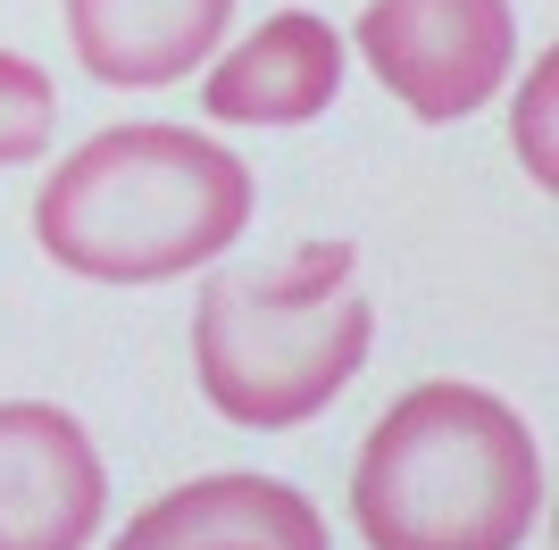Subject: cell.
<instances>
[{
	"label": "cell",
	"mask_w": 559,
	"mask_h": 550,
	"mask_svg": "<svg viewBox=\"0 0 559 550\" xmlns=\"http://www.w3.org/2000/svg\"><path fill=\"white\" fill-rule=\"evenodd\" d=\"M376 309L359 292L350 242H309L284 267H226L192 309V375L210 409L251 434H284L343 400V384L368 367Z\"/></svg>",
	"instance_id": "cell-3"
},
{
	"label": "cell",
	"mask_w": 559,
	"mask_h": 550,
	"mask_svg": "<svg viewBox=\"0 0 559 550\" xmlns=\"http://www.w3.org/2000/svg\"><path fill=\"white\" fill-rule=\"evenodd\" d=\"M109 550H326V517L276 476H192L159 492Z\"/></svg>",
	"instance_id": "cell-6"
},
{
	"label": "cell",
	"mask_w": 559,
	"mask_h": 550,
	"mask_svg": "<svg viewBox=\"0 0 559 550\" xmlns=\"http://www.w3.org/2000/svg\"><path fill=\"white\" fill-rule=\"evenodd\" d=\"M350 517L368 550H526L543 526L535 426L460 375L401 392L359 442Z\"/></svg>",
	"instance_id": "cell-2"
},
{
	"label": "cell",
	"mask_w": 559,
	"mask_h": 550,
	"mask_svg": "<svg viewBox=\"0 0 559 550\" xmlns=\"http://www.w3.org/2000/svg\"><path fill=\"white\" fill-rule=\"evenodd\" d=\"M350 43L418 125H460L501 92L518 17L510 0H368Z\"/></svg>",
	"instance_id": "cell-4"
},
{
	"label": "cell",
	"mask_w": 559,
	"mask_h": 550,
	"mask_svg": "<svg viewBox=\"0 0 559 550\" xmlns=\"http://www.w3.org/2000/svg\"><path fill=\"white\" fill-rule=\"evenodd\" d=\"M234 25V0H68V43L84 75L117 92L185 84Z\"/></svg>",
	"instance_id": "cell-8"
},
{
	"label": "cell",
	"mask_w": 559,
	"mask_h": 550,
	"mask_svg": "<svg viewBox=\"0 0 559 550\" xmlns=\"http://www.w3.org/2000/svg\"><path fill=\"white\" fill-rule=\"evenodd\" d=\"M50 125H59V92L34 59L0 50V167H25L50 151Z\"/></svg>",
	"instance_id": "cell-9"
},
{
	"label": "cell",
	"mask_w": 559,
	"mask_h": 550,
	"mask_svg": "<svg viewBox=\"0 0 559 550\" xmlns=\"http://www.w3.org/2000/svg\"><path fill=\"white\" fill-rule=\"evenodd\" d=\"M109 467L59 400H0V550H84Z\"/></svg>",
	"instance_id": "cell-5"
},
{
	"label": "cell",
	"mask_w": 559,
	"mask_h": 550,
	"mask_svg": "<svg viewBox=\"0 0 559 550\" xmlns=\"http://www.w3.org/2000/svg\"><path fill=\"white\" fill-rule=\"evenodd\" d=\"M251 167L192 125H109L34 192V242L84 284H176L242 242Z\"/></svg>",
	"instance_id": "cell-1"
},
{
	"label": "cell",
	"mask_w": 559,
	"mask_h": 550,
	"mask_svg": "<svg viewBox=\"0 0 559 550\" xmlns=\"http://www.w3.org/2000/svg\"><path fill=\"white\" fill-rule=\"evenodd\" d=\"M543 109H551V59L535 68V84H526V100H518V151L535 142V183H551V142H543Z\"/></svg>",
	"instance_id": "cell-10"
},
{
	"label": "cell",
	"mask_w": 559,
	"mask_h": 550,
	"mask_svg": "<svg viewBox=\"0 0 559 550\" xmlns=\"http://www.w3.org/2000/svg\"><path fill=\"white\" fill-rule=\"evenodd\" d=\"M334 92H343V34L309 9H284L210 68L201 109L217 125H309Z\"/></svg>",
	"instance_id": "cell-7"
}]
</instances>
